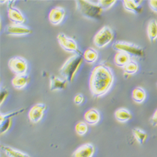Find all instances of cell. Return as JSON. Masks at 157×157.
Masks as SVG:
<instances>
[{"label":"cell","mask_w":157,"mask_h":157,"mask_svg":"<svg viewBox=\"0 0 157 157\" xmlns=\"http://www.w3.org/2000/svg\"><path fill=\"white\" fill-rule=\"evenodd\" d=\"M83 58L87 63H93L98 59V53L93 48H89L84 52Z\"/></svg>","instance_id":"23"},{"label":"cell","mask_w":157,"mask_h":157,"mask_svg":"<svg viewBox=\"0 0 157 157\" xmlns=\"http://www.w3.org/2000/svg\"><path fill=\"white\" fill-rule=\"evenodd\" d=\"M84 101V96L81 94H77L74 98V102L77 105H80Z\"/></svg>","instance_id":"28"},{"label":"cell","mask_w":157,"mask_h":157,"mask_svg":"<svg viewBox=\"0 0 157 157\" xmlns=\"http://www.w3.org/2000/svg\"><path fill=\"white\" fill-rule=\"evenodd\" d=\"M123 71L126 74L133 75L138 71V65L134 61L131 60L126 65L123 67Z\"/></svg>","instance_id":"25"},{"label":"cell","mask_w":157,"mask_h":157,"mask_svg":"<svg viewBox=\"0 0 157 157\" xmlns=\"http://www.w3.org/2000/svg\"><path fill=\"white\" fill-rule=\"evenodd\" d=\"M85 121L89 125H96L101 119L99 112L94 108H91L87 110L84 116Z\"/></svg>","instance_id":"14"},{"label":"cell","mask_w":157,"mask_h":157,"mask_svg":"<svg viewBox=\"0 0 157 157\" xmlns=\"http://www.w3.org/2000/svg\"><path fill=\"white\" fill-rule=\"evenodd\" d=\"M114 116L116 120L121 123L127 122L132 118V114L125 108H120L116 110Z\"/></svg>","instance_id":"18"},{"label":"cell","mask_w":157,"mask_h":157,"mask_svg":"<svg viewBox=\"0 0 157 157\" xmlns=\"http://www.w3.org/2000/svg\"><path fill=\"white\" fill-rule=\"evenodd\" d=\"M114 74L111 69L105 64L96 66L91 72L89 79V89L92 95L100 98L110 90L114 82Z\"/></svg>","instance_id":"1"},{"label":"cell","mask_w":157,"mask_h":157,"mask_svg":"<svg viewBox=\"0 0 157 157\" xmlns=\"http://www.w3.org/2000/svg\"><path fill=\"white\" fill-rule=\"evenodd\" d=\"M147 34L151 42H154L157 38V21L151 20L147 26Z\"/></svg>","instance_id":"22"},{"label":"cell","mask_w":157,"mask_h":157,"mask_svg":"<svg viewBox=\"0 0 157 157\" xmlns=\"http://www.w3.org/2000/svg\"><path fill=\"white\" fill-rule=\"evenodd\" d=\"M113 48L118 52H124L130 56L142 57L145 55V52L141 47L129 42H117L113 44Z\"/></svg>","instance_id":"4"},{"label":"cell","mask_w":157,"mask_h":157,"mask_svg":"<svg viewBox=\"0 0 157 157\" xmlns=\"http://www.w3.org/2000/svg\"><path fill=\"white\" fill-rule=\"evenodd\" d=\"M5 32L8 35L15 36L27 35L32 32L31 30L26 26L14 23L8 25L5 29Z\"/></svg>","instance_id":"9"},{"label":"cell","mask_w":157,"mask_h":157,"mask_svg":"<svg viewBox=\"0 0 157 157\" xmlns=\"http://www.w3.org/2000/svg\"><path fill=\"white\" fill-rule=\"evenodd\" d=\"M47 109V106L43 103H38L34 105L29 111V118L33 123L40 122L44 117V113Z\"/></svg>","instance_id":"8"},{"label":"cell","mask_w":157,"mask_h":157,"mask_svg":"<svg viewBox=\"0 0 157 157\" xmlns=\"http://www.w3.org/2000/svg\"><path fill=\"white\" fill-rule=\"evenodd\" d=\"M8 95V93L6 90L4 89L3 90H2V92H1V104H3V101L6 99Z\"/></svg>","instance_id":"31"},{"label":"cell","mask_w":157,"mask_h":157,"mask_svg":"<svg viewBox=\"0 0 157 157\" xmlns=\"http://www.w3.org/2000/svg\"><path fill=\"white\" fill-rule=\"evenodd\" d=\"M114 38V33L113 30L108 27L104 26L94 37V44L98 48H104L109 45Z\"/></svg>","instance_id":"5"},{"label":"cell","mask_w":157,"mask_h":157,"mask_svg":"<svg viewBox=\"0 0 157 157\" xmlns=\"http://www.w3.org/2000/svg\"><path fill=\"white\" fill-rule=\"evenodd\" d=\"M67 81L59 77L51 75L50 77V89L51 91L60 90L66 88Z\"/></svg>","instance_id":"13"},{"label":"cell","mask_w":157,"mask_h":157,"mask_svg":"<svg viewBox=\"0 0 157 157\" xmlns=\"http://www.w3.org/2000/svg\"><path fill=\"white\" fill-rule=\"evenodd\" d=\"M65 16V11L64 8L60 6H57L52 8L49 13L48 19L50 22L54 25L60 24Z\"/></svg>","instance_id":"11"},{"label":"cell","mask_w":157,"mask_h":157,"mask_svg":"<svg viewBox=\"0 0 157 157\" xmlns=\"http://www.w3.org/2000/svg\"><path fill=\"white\" fill-rule=\"evenodd\" d=\"M76 8L77 10L85 17L98 20L101 18L103 10L97 3L93 1L79 0L76 1Z\"/></svg>","instance_id":"3"},{"label":"cell","mask_w":157,"mask_h":157,"mask_svg":"<svg viewBox=\"0 0 157 157\" xmlns=\"http://www.w3.org/2000/svg\"><path fill=\"white\" fill-rule=\"evenodd\" d=\"M116 1L111 0V1H106V0H100L98 1V4L103 10H107L111 8L115 3Z\"/></svg>","instance_id":"27"},{"label":"cell","mask_w":157,"mask_h":157,"mask_svg":"<svg viewBox=\"0 0 157 157\" xmlns=\"http://www.w3.org/2000/svg\"><path fill=\"white\" fill-rule=\"evenodd\" d=\"M2 150L8 157H31L29 155L8 146H2Z\"/></svg>","instance_id":"17"},{"label":"cell","mask_w":157,"mask_h":157,"mask_svg":"<svg viewBox=\"0 0 157 157\" xmlns=\"http://www.w3.org/2000/svg\"><path fill=\"white\" fill-rule=\"evenodd\" d=\"M149 6L153 11L157 13V0L149 1Z\"/></svg>","instance_id":"29"},{"label":"cell","mask_w":157,"mask_h":157,"mask_svg":"<svg viewBox=\"0 0 157 157\" xmlns=\"http://www.w3.org/2000/svg\"><path fill=\"white\" fill-rule=\"evenodd\" d=\"M147 98V93L144 89L140 87L135 88L132 91V98L136 103H142Z\"/></svg>","instance_id":"21"},{"label":"cell","mask_w":157,"mask_h":157,"mask_svg":"<svg viewBox=\"0 0 157 157\" xmlns=\"http://www.w3.org/2000/svg\"><path fill=\"white\" fill-rule=\"evenodd\" d=\"M131 60V56L123 52H117L114 56V63L119 67H123Z\"/></svg>","instance_id":"19"},{"label":"cell","mask_w":157,"mask_h":157,"mask_svg":"<svg viewBox=\"0 0 157 157\" xmlns=\"http://www.w3.org/2000/svg\"><path fill=\"white\" fill-rule=\"evenodd\" d=\"M57 40L60 47L65 51L72 52L77 55H82L81 50L78 48L76 42L73 38L68 37L64 33H60L57 36Z\"/></svg>","instance_id":"6"},{"label":"cell","mask_w":157,"mask_h":157,"mask_svg":"<svg viewBox=\"0 0 157 157\" xmlns=\"http://www.w3.org/2000/svg\"><path fill=\"white\" fill-rule=\"evenodd\" d=\"M8 15L10 20L14 24L22 25L25 21V18L22 13L15 7L10 6L8 10Z\"/></svg>","instance_id":"12"},{"label":"cell","mask_w":157,"mask_h":157,"mask_svg":"<svg viewBox=\"0 0 157 157\" xmlns=\"http://www.w3.org/2000/svg\"><path fill=\"white\" fill-rule=\"evenodd\" d=\"M156 86H157V84H156Z\"/></svg>","instance_id":"32"},{"label":"cell","mask_w":157,"mask_h":157,"mask_svg":"<svg viewBox=\"0 0 157 157\" xmlns=\"http://www.w3.org/2000/svg\"><path fill=\"white\" fill-rule=\"evenodd\" d=\"M124 8L129 11L135 14H139L142 11L141 1H134V0H125L123 2Z\"/></svg>","instance_id":"16"},{"label":"cell","mask_w":157,"mask_h":157,"mask_svg":"<svg viewBox=\"0 0 157 157\" xmlns=\"http://www.w3.org/2000/svg\"><path fill=\"white\" fill-rule=\"evenodd\" d=\"M83 57L73 55L65 62L59 70L60 75L68 82H72L83 62Z\"/></svg>","instance_id":"2"},{"label":"cell","mask_w":157,"mask_h":157,"mask_svg":"<svg viewBox=\"0 0 157 157\" xmlns=\"http://www.w3.org/2000/svg\"><path fill=\"white\" fill-rule=\"evenodd\" d=\"M30 82V77L27 74L15 75L11 81V84L17 89L21 90L25 88Z\"/></svg>","instance_id":"15"},{"label":"cell","mask_w":157,"mask_h":157,"mask_svg":"<svg viewBox=\"0 0 157 157\" xmlns=\"http://www.w3.org/2000/svg\"><path fill=\"white\" fill-rule=\"evenodd\" d=\"M12 125V118L7 117L5 114H0V132L1 135L6 133Z\"/></svg>","instance_id":"20"},{"label":"cell","mask_w":157,"mask_h":157,"mask_svg":"<svg viewBox=\"0 0 157 157\" xmlns=\"http://www.w3.org/2000/svg\"><path fill=\"white\" fill-rule=\"evenodd\" d=\"M95 148L92 143H87L77 148L72 154L73 157H93Z\"/></svg>","instance_id":"10"},{"label":"cell","mask_w":157,"mask_h":157,"mask_svg":"<svg viewBox=\"0 0 157 157\" xmlns=\"http://www.w3.org/2000/svg\"><path fill=\"white\" fill-rule=\"evenodd\" d=\"M8 66L16 75L27 74L28 63L27 60L23 57H15L11 58L8 62Z\"/></svg>","instance_id":"7"},{"label":"cell","mask_w":157,"mask_h":157,"mask_svg":"<svg viewBox=\"0 0 157 157\" xmlns=\"http://www.w3.org/2000/svg\"><path fill=\"white\" fill-rule=\"evenodd\" d=\"M150 123L153 126H157V109L150 119Z\"/></svg>","instance_id":"30"},{"label":"cell","mask_w":157,"mask_h":157,"mask_svg":"<svg viewBox=\"0 0 157 157\" xmlns=\"http://www.w3.org/2000/svg\"><path fill=\"white\" fill-rule=\"evenodd\" d=\"M75 130L77 134L79 136L85 135L88 132V126L86 122L80 121L76 124Z\"/></svg>","instance_id":"26"},{"label":"cell","mask_w":157,"mask_h":157,"mask_svg":"<svg viewBox=\"0 0 157 157\" xmlns=\"http://www.w3.org/2000/svg\"><path fill=\"white\" fill-rule=\"evenodd\" d=\"M132 132L135 138L139 144L143 145V144L145 143L148 138V135L145 131H143L140 128H135L133 129Z\"/></svg>","instance_id":"24"}]
</instances>
